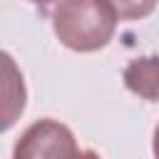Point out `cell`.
<instances>
[{
	"label": "cell",
	"instance_id": "3",
	"mask_svg": "<svg viewBox=\"0 0 159 159\" xmlns=\"http://www.w3.org/2000/svg\"><path fill=\"white\" fill-rule=\"evenodd\" d=\"M124 87L147 102H159V55L137 57L122 72Z\"/></svg>",
	"mask_w": 159,
	"mask_h": 159
},
{
	"label": "cell",
	"instance_id": "5",
	"mask_svg": "<svg viewBox=\"0 0 159 159\" xmlns=\"http://www.w3.org/2000/svg\"><path fill=\"white\" fill-rule=\"evenodd\" d=\"M152 152H154V157H159V124L154 127V144H152Z\"/></svg>",
	"mask_w": 159,
	"mask_h": 159
},
{
	"label": "cell",
	"instance_id": "1",
	"mask_svg": "<svg viewBox=\"0 0 159 159\" xmlns=\"http://www.w3.org/2000/svg\"><path fill=\"white\" fill-rule=\"evenodd\" d=\"M119 22L112 0H57L52 7L55 37L72 52H97L109 45Z\"/></svg>",
	"mask_w": 159,
	"mask_h": 159
},
{
	"label": "cell",
	"instance_id": "6",
	"mask_svg": "<svg viewBox=\"0 0 159 159\" xmlns=\"http://www.w3.org/2000/svg\"><path fill=\"white\" fill-rule=\"evenodd\" d=\"M27 2H32V5H50V2H55V0H27Z\"/></svg>",
	"mask_w": 159,
	"mask_h": 159
},
{
	"label": "cell",
	"instance_id": "4",
	"mask_svg": "<svg viewBox=\"0 0 159 159\" xmlns=\"http://www.w3.org/2000/svg\"><path fill=\"white\" fill-rule=\"evenodd\" d=\"M159 0H112L119 12V20H144L154 12Z\"/></svg>",
	"mask_w": 159,
	"mask_h": 159
},
{
	"label": "cell",
	"instance_id": "2",
	"mask_svg": "<svg viewBox=\"0 0 159 159\" xmlns=\"http://www.w3.org/2000/svg\"><path fill=\"white\" fill-rule=\"evenodd\" d=\"M80 147L67 124L57 119H37L32 122L17 139L12 157L15 159H37V157H77Z\"/></svg>",
	"mask_w": 159,
	"mask_h": 159
}]
</instances>
